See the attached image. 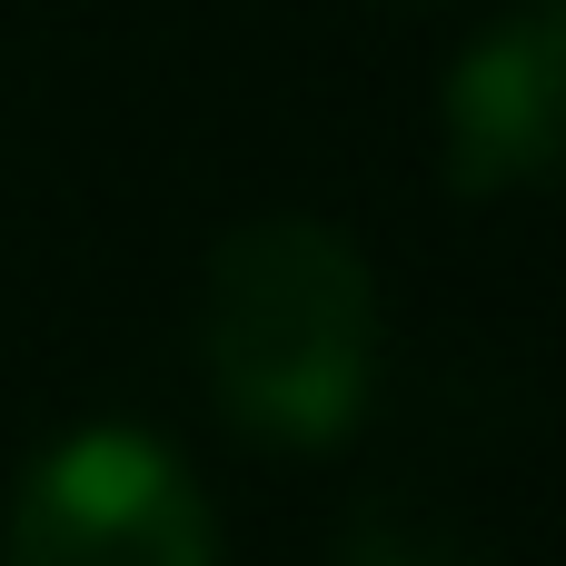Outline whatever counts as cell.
<instances>
[{"label":"cell","mask_w":566,"mask_h":566,"mask_svg":"<svg viewBox=\"0 0 566 566\" xmlns=\"http://www.w3.org/2000/svg\"><path fill=\"white\" fill-rule=\"evenodd\" d=\"M0 566H219V507L169 438L99 418L20 468Z\"/></svg>","instance_id":"7a4b0ae2"},{"label":"cell","mask_w":566,"mask_h":566,"mask_svg":"<svg viewBox=\"0 0 566 566\" xmlns=\"http://www.w3.org/2000/svg\"><path fill=\"white\" fill-rule=\"evenodd\" d=\"M438 149H448V189L458 199H527L547 189L566 159V10L557 0H517L507 20H488L438 99Z\"/></svg>","instance_id":"3957f363"},{"label":"cell","mask_w":566,"mask_h":566,"mask_svg":"<svg viewBox=\"0 0 566 566\" xmlns=\"http://www.w3.org/2000/svg\"><path fill=\"white\" fill-rule=\"evenodd\" d=\"M338 566H488L458 517H438L428 497H368L338 537Z\"/></svg>","instance_id":"277c9868"},{"label":"cell","mask_w":566,"mask_h":566,"mask_svg":"<svg viewBox=\"0 0 566 566\" xmlns=\"http://www.w3.org/2000/svg\"><path fill=\"white\" fill-rule=\"evenodd\" d=\"M378 269L338 219L269 209L209 249L199 279V378L219 418L279 458H328L378 408Z\"/></svg>","instance_id":"6da1fadb"}]
</instances>
